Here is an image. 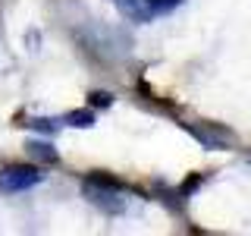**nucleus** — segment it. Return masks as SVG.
Returning <instances> with one entry per match:
<instances>
[{
    "label": "nucleus",
    "instance_id": "f257e3e1",
    "mask_svg": "<svg viewBox=\"0 0 251 236\" xmlns=\"http://www.w3.org/2000/svg\"><path fill=\"white\" fill-rule=\"evenodd\" d=\"M116 10L132 22H154L157 16L173 13L182 0H113Z\"/></svg>",
    "mask_w": 251,
    "mask_h": 236
},
{
    "label": "nucleus",
    "instance_id": "f03ea898",
    "mask_svg": "<svg viewBox=\"0 0 251 236\" xmlns=\"http://www.w3.org/2000/svg\"><path fill=\"white\" fill-rule=\"evenodd\" d=\"M44 179V173L38 167H28V164H16V167L0 170V192H22V189H31Z\"/></svg>",
    "mask_w": 251,
    "mask_h": 236
},
{
    "label": "nucleus",
    "instance_id": "7ed1b4c3",
    "mask_svg": "<svg viewBox=\"0 0 251 236\" xmlns=\"http://www.w3.org/2000/svg\"><path fill=\"white\" fill-rule=\"evenodd\" d=\"M28 151L35 154V157H41V161H57V151H53V148L47 145V142H31Z\"/></svg>",
    "mask_w": 251,
    "mask_h": 236
},
{
    "label": "nucleus",
    "instance_id": "20e7f679",
    "mask_svg": "<svg viewBox=\"0 0 251 236\" xmlns=\"http://www.w3.org/2000/svg\"><path fill=\"white\" fill-rule=\"evenodd\" d=\"M66 120L73 123V126H91L94 123V114H91V110H78V114H69Z\"/></svg>",
    "mask_w": 251,
    "mask_h": 236
},
{
    "label": "nucleus",
    "instance_id": "39448f33",
    "mask_svg": "<svg viewBox=\"0 0 251 236\" xmlns=\"http://www.w3.org/2000/svg\"><path fill=\"white\" fill-rule=\"evenodd\" d=\"M91 98H94V104H100V107H107V104H110V94H107V91H94Z\"/></svg>",
    "mask_w": 251,
    "mask_h": 236
}]
</instances>
